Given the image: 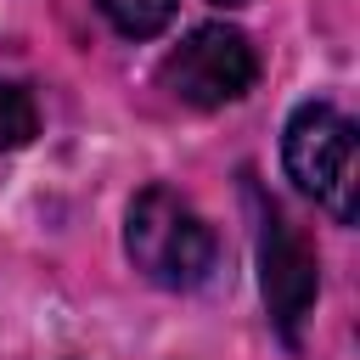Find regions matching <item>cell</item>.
Segmentation results:
<instances>
[{
    "instance_id": "1",
    "label": "cell",
    "mask_w": 360,
    "mask_h": 360,
    "mask_svg": "<svg viewBox=\"0 0 360 360\" xmlns=\"http://www.w3.org/2000/svg\"><path fill=\"white\" fill-rule=\"evenodd\" d=\"M124 248L135 259V270L158 287H202L219 264V242L208 231V219L174 191V186H146L135 191L129 214H124Z\"/></svg>"
},
{
    "instance_id": "2",
    "label": "cell",
    "mask_w": 360,
    "mask_h": 360,
    "mask_svg": "<svg viewBox=\"0 0 360 360\" xmlns=\"http://www.w3.org/2000/svg\"><path fill=\"white\" fill-rule=\"evenodd\" d=\"M281 158H287V174L298 180V191H309L338 225L354 219V191H360V180H354V124L332 101H304L287 118Z\"/></svg>"
},
{
    "instance_id": "3",
    "label": "cell",
    "mask_w": 360,
    "mask_h": 360,
    "mask_svg": "<svg viewBox=\"0 0 360 360\" xmlns=\"http://www.w3.org/2000/svg\"><path fill=\"white\" fill-rule=\"evenodd\" d=\"M158 79H163V90H169L174 101L214 112V107H231V101H242V96L253 90L259 56H253V45H248L242 28H231V22H202V28H191V34L163 56Z\"/></svg>"
},
{
    "instance_id": "4",
    "label": "cell",
    "mask_w": 360,
    "mask_h": 360,
    "mask_svg": "<svg viewBox=\"0 0 360 360\" xmlns=\"http://www.w3.org/2000/svg\"><path fill=\"white\" fill-rule=\"evenodd\" d=\"M253 214H259V287H264L270 321L287 343H298V326H304V315L315 309V292H321L315 248L259 186H253Z\"/></svg>"
},
{
    "instance_id": "5",
    "label": "cell",
    "mask_w": 360,
    "mask_h": 360,
    "mask_svg": "<svg viewBox=\"0 0 360 360\" xmlns=\"http://www.w3.org/2000/svg\"><path fill=\"white\" fill-rule=\"evenodd\" d=\"M96 6H101L107 22H112L118 34H129V39H152V34H163L169 17H174V0H96Z\"/></svg>"
},
{
    "instance_id": "6",
    "label": "cell",
    "mask_w": 360,
    "mask_h": 360,
    "mask_svg": "<svg viewBox=\"0 0 360 360\" xmlns=\"http://www.w3.org/2000/svg\"><path fill=\"white\" fill-rule=\"evenodd\" d=\"M34 129H39V107H34V96H28L22 84L0 79V152L28 146V141H34Z\"/></svg>"
},
{
    "instance_id": "7",
    "label": "cell",
    "mask_w": 360,
    "mask_h": 360,
    "mask_svg": "<svg viewBox=\"0 0 360 360\" xmlns=\"http://www.w3.org/2000/svg\"><path fill=\"white\" fill-rule=\"evenodd\" d=\"M214 6H248V0H214Z\"/></svg>"
}]
</instances>
